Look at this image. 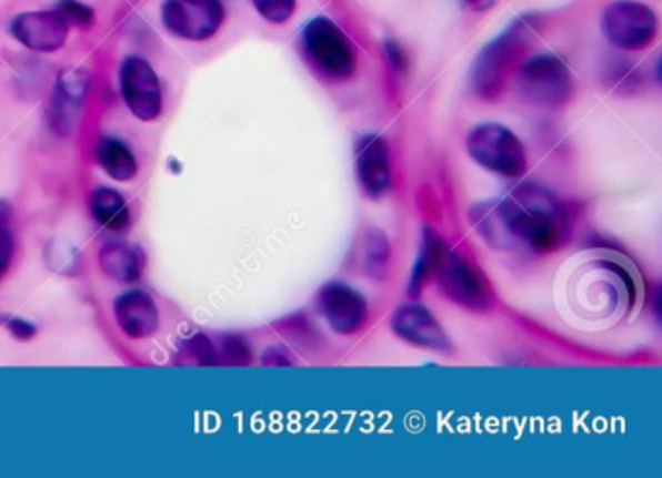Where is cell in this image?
I'll return each instance as SVG.
<instances>
[{"label": "cell", "instance_id": "1", "mask_svg": "<svg viewBox=\"0 0 662 478\" xmlns=\"http://www.w3.org/2000/svg\"><path fill=\"white\" fill-rule=\"evenodd\" d=\"M472 221L485 243L503 251H555L568 235L562 204L554 194L534 184H521L505 197L478 204Z\"/></svg>", "mask_w": 662, "mask_h": 478}, {"label": "cell", "instance_id": "2", "mask_svg": "<svg viewBox=\"0 0 662 478\" xmlns=\"http://www.w3.org/2000/svg\"><path fill=\"white\" fill-rule=\"evenodd\" d=\"M579 274L583 275L573 288L578 295L586 296V303H581L586 316L593 319L618 318L633 306L635 283L622 264L606 258L591 260Z\"/></svg>", "mask_w": 662, "mask_h": 478}, {"label": "cell", "instance_id": "3", "mask_svg": "<svg viewBox=\"0 0 662 478\" xmlns=\"http://www.w3.org/2000/svg\"><path fill=\"white\" fill-rule=\"evenodd\" d=\"M301 49L324 77L348 80L355 72V49L339 23L327 16L311 18L301 30Z\"/></svg>", "mask_w": 662, "mask_h": 478}, {"label": "cell", "instance_id": "4", "mask_svg": "<svg viewBox=\"0 0 662 478\" xmlns=\"http://www.w3.org/2000/svg\"><path fill=\"white\" fill-rule=\"evenodd\" d=\"M526 39V22L516 20L508 30L482 47L470 67L469 85L480 99H495L505 84L511 64L515 62Z\"/></svg>", "mask_w": 662, "mask_h": 478}, {"label": "cell", "instance_id": "5", "mask_svg": "<svg viewBox=\"0 0 662 478\" xmlns=\"http://www.w3.org/2000/svg\"><path fill=\"white\" fill-rule=\"evenodd\" d=\"M467 150L480 167L509 179H519L526 169L524 145L513 130L500 122H484L470 130Z\"/></svg>", "mask_w": 662, "mask_h": 478}, {"label": "cell", "instance_id": "6", "mask_svg": "<svg viewBox=\"0 0 662 478\" xmlns=\"http://www.w3.org/2000/svg\"><path fill=\"white\" fill-rule=\"evenodd\" d=\"M601 31L610 45L640 51L655 41L659 16L643 0H612L602 8Z\"/></svg>", "mask_w": 662, "mask_h": 478}, {"label": "cell", "instance_id": "7", "mask_svg": "<svg viewBox=\"0 0 662 478\" xmlns=\"http://www.w3.org/2000/svg\"><path fill=\"white\" fill-rule=\"evenodd\" d=\"M519 92L529 103L560 106L573 93V78L568 64L554 53H540L524 61L516 74Z\"/></svg>", "mask_w": 662, "mask_h": 478}, {"label": "cell", "instance_id": "8", "mask_svg": "<svg viewBox=\"0 0 662 478\" xmlns=\"http://www.w3.org/2000/svg\"><path fill=\"white\" fill-rule=\"evenodd\" d=\"M433 272L438 275L441 293L454 304L478 312L492 306V288L484 275L457 252L441 248Z\"/></svg>", "mask_w": 662, "mask_h": 478}, {"label": "cell", "instance_id": "9", "mask_svg": "<svg viewBox=\"0 0 662 478\" xmlns=\"http://www.w3.org/2000/svg\"><path fill=\"white\" fill-rule=\"evenodd\" d=\"M225 20L222 0H163V28L183 41H207Z\"/></svg>", "mask_w": 662, "mask_h": 478}, {"label": "cell", "instance_id": "10", "mask_svg": "<svg viewBox=\"0 0 662 478\" xmlns=\"http://www.w3.org/2000/svg\"><path fill=\"white\" fill-rule=\"evenodd\" d=\"M119 85L124 105L139 121L154 122L163 109L162 84L154 67L139 54H131L121 62Z\"/></svg>", "mask_w": 662, "mask_h": 478}, {"label": "cell", "instance_id": "11", "mask_svg": "<svg viewBox=\"0 0 662 478\" xmlns=\"http://www.w3.org/2000/svg\"><path fill=\"white\" fill-rule=\"evenodd\" d=\"M70 23L59 10H31L14 16L10 33L33 53H54L67 43Z\"/></svg>", "mask_w": 662, "mask_h": 478}, {"label": "cell", "instance_id": "12", "mask_svg": "<svg viewBox=\"0 0 662 478\" xmlns=\"http://www.w3.org/2000/svg\"><path fill=\"white\" fill-rule=\"evenodd\" d=\"M319 312L337 334L350 335L362 329L368 319V303L347 283H327L317 296Z\"/></svg>", "mask_w": 662, "mask_h": 478}, {"label": "cell", "instance_id": "13", "mask_svg": "<svg viewBox=\"0 0 662 478\" xmlns=\"http://www.w3.org/2000/svg\"><path fill=\"white\" fill-rule=\"evenodd\" d=\"M92 85V74L82 67L62 69L57 77L53 98L47 106V121L59 134H69L77 111L84 103Z\"/></svg>", "mask_w": 662, "mask_h": 478}, {"label": "cell", "instance_id": "14", "mask_svg": "<svg viewBox=\"0 0 662 478\" xmlns=\"http://www.w3.org/2000/svg\"><path fill=\"white\" fill-rule=\"evenodd\" d=\"M355 175L362 191L378 200L385 196L391 186V160L385 138L363 134L355 144Z\"/></svg>", "mask_w": 662, "mask_h": 478}, {"label": "cell", "instance_id": "15", "mask_svg": "<svg viewBox=\"0 0 662 478\" xmlns=\"http://www.w3.org/2000/svg\"><path fill=\"white\" fill-rule=\"evenodd\" d=\"M391 326L394 334L417 347L441 353L451 349L445 329L422 304L409 303L399 306L391 318Z\"/></svg>", "mask_w": 662, "mask_h": 478}, {"label": "cell", "instance_id": "16", "mask_svg": "<svg viewBox=\"0 0 662 478\" xmlns=\"http://www.w3.org/2000/svg\"><path fill=\"white\" fill-rule=\"evenodd\" d=\"M113 312L121 332L131 339H147L160 326V312L154 298L140 288L117 296Z\"/></svg>", "mask_w": 662, "mask_h": 478}, {"label": "cell", "instance_id": "17", "mask_svg": "<svg viewBox=\"0 0 662 478\" xmlns=\"http://www.w3.org/2000/svg\"><path fill=\"white\" fill-rule=\"evenodd\" d=\"M103 274L119 283L139 282L144 272V252L129 243L103 244L100 251Z\"/></svg>", "mask_w": 662, "mask_h": 478}, {"label": "cell", "instance_id": "18", "mask_svg": "<svg viewBox=\"0 0 662 478\" xmlns=\"http://www.w3.org/2000/svg\"><path fill=\"white\" fill-rule=\"evenodd\" d=\"M96 160L106 171V175L111 176L117 183H129L139 173V161L131 148L119 138H100L96 144Z\"/></svg>", "mask_w": 662, "mask_h": 478}, {"label": "cell", "instance_id": "19", "mask_svg": "<svg viewBox=\"0 0 662 478\" xmlns=\"http://www.w3.org/2000/svg\"><path fill=\"white\" fill-rule=\"evenodd\" d=\"M93 220L100 223L101 227L121 233L131 225V212L124 197L113 189L101 186L92 194Z\"/></svg>", "mask_w": 662, "mask_h": 478}, {"label": "cell", "instance_id": "20", "mask_svg": "<svg viewBox=\"0 0 662 478\" xmlns=\"http://www.w3.org/2000/svg\"><path fill=\"white\" fill-rule=\"evenodd\" d=\"M441 248H443V244H441L440 238L435 236L433 231L428 228V231H425L422 251H420V258H418L417 266L412 269V283H410L412 293L418 291V287L422 285V282L428 277V274L435 269V264H438V258H440Z\"/></svg>", "mask_w": 662, "mask_h": 478}, {"label": "cell", "instance_id": "21", "mask_svg": "<svg viewBox=\"0 0 662 478\" xmlns=\"http://www.w3.org/2000/svg\"><path fill=\"white\" fill-rule=\"evenodd\" d=\"M389 262V243L379 228H371L365 235V267L371 275H383Z\"/></svg>", "mask_w": 662, "mask_h": 478}, {"label": "cell", "instance_id": "22", "mask_svg": "<svg viewBox=\"0 0 662 478\" xmlns=\"http://www.w3.org/2000/svg\"><path fill=\"white\" fill-rule=\"evenodd\" d=\"M47 266L61 275H72L80 266V254L67 243L47 244Z\"/></svg>", "mask_w": 662, "mask_h": 478}, {"label": "cell", "instance_id": "23", "mask_svg": "<svg viewBox=\"0 0 662 478\" xmlns=\"http://www.w3.org/2000/svg\"><path fill=\"white\" fill-rule=\"evenodd\" d=\"M254 10L269 23H285L298 8V0H251Z\"/></svg>", "mask_w": 662, "mask_h": 478}, {"label": "cell", "instance_id": "24", "mask_svg": "<svg viewBox=\"0 0 662 478\" xmlns=\"http://www.w3.org/2000/svg\"><path fill=\"white\" fill-rule=\"evenodd\" d=\"M218 360H228L231 365H247L251 360V349L247 347L245 339L238 335H225L217 347Z\"/></svg>", "mask_w": 662, "mask_h": 478}, {"label": "cell", "instance_id": "25", "mask_svg": "<svg viewBox=\"0 0 662 478\" xmlns=\"http://www.w3.org/2000/svg\"><path fill=\"white\" fill-rule=\"evenodd\" d=\"M57 10L64 16V20L70 26H78V28H88L96 20L93 8L86 4V2H80V0H59Z\"/></svg>", "mask_w": 662, "mask_h": 478}, {"label": "cell", "instance_id": "26", "mask_svg": "<svg viewBox=\"0 0 662 478\" xmlns=\"http://www.w3.org/2000/svg\"><path fill=\"white\" fill-rule=\"evenodd\" d=\"M14 258V235L10 227V213L0 205V277L7 274Z\"/></svg>", "mask_w": 662, "mask_h": 478}, {"label": "cell", "instance_id": "27", "mask_svg": "<svg viewBox=\"0 0 662 478\" xmlns=\"http://www.w3.org/2000/svg\"><path fill=\"white\" fill-rule=\"evenodd\" d=\"M187 347H189V350L193 353L201 365L214 366L220 363L218 360L217 345L210 342L207 335H194L193 339L187 343Z\"/></svg>", "mask_w": 662, "mask_h": 478}, {"label": "cell", "instance_id": "28", "mask_svg": "<svg viewBox=\"0 0 662 478\" xmlns=\"http://www.w3.org/2000/svg\"><path fill=\"white\" fill-rule=\"evenodd\" d=\"M383 53H385L387 59L391 62V67L397 70H407L409 67V57L404 53V49H402L394 39L387 38L383 41Z\"/></svg>", "mask_w": 662, "mask_h": 478}, {"label": "cell", "instance_id": "29", "mask_svg": "<svg viewBox=\"0 0 662 478\" xmlns=\"http://www.w3.org/2000/svg\"><path fill=\"white\" fill-rule=\"evenodd\" d=\"M8 332L14 335L16 339H20V342H28V339H33L36 334H38V327L33 326L31 322H28L26 318H12L8 319L7 322Z\"/></svg>", "mask_w": 662, "mask_h": 478}, {"label": "cell", "instance_id": "30", "mask_svg": "<svg viewBox=\"0 0 662 478\" xmlns=\"http://www.w3.org/2000/svg\"><path fill=\"white\" fill-rule=\"evenodd\" d=\"M0 322H2V318H0Z\"/></svg>", "mask_w": 662, "mask_h": 478}]
</instances>
